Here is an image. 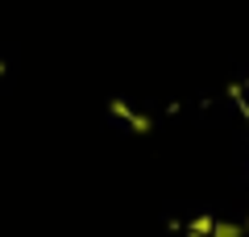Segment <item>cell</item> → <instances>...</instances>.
Listing matches in <instances>:
<instances>
[{"instance_id":"2","label":"cell","mask_w":249,"mask_h":237,"mask_svg":"<svg viewBox=\"0 0 249 237\" xmlns=\"http://www.w3.org/2000/svg\"><path fill=\"white\" fill-rule=\"evenodd\" d=\"M245 233H249V220H245Z\"/></svg>"},{"instance_id":"1","label":"cell","mask_w":249,"mask_h":237,"mask_svg":"<svg viewBox=\"0 0 249 237\" xmlns=\"http://www.w3.org/2000/svg\"><path fill=\"white\" fill-rule=\"evenodd\" d=\"M212 237H245V229H241L237 220H216V229H212Z\"/></svg>"}]
</instances>
